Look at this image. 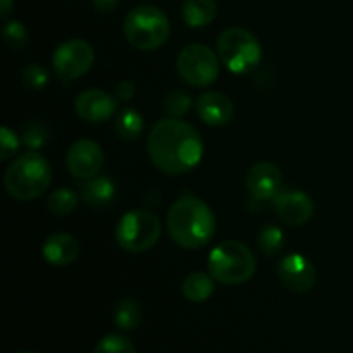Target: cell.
<instances>
[{
	"mask_svg": "<svg viewBox=\"0 0 353 353\" xmlns=\"http://www.w3.org/2000/svg\"><path fill=\"white\" fill-rule=\"evenodd\" d=\"M21 79H23V85L26 88L38 92V90H43L47 86L48 72L40 64H30L23 69Z\"/></svg>",
	"mask_w": 353,
	"mask_h": 353,
	"instance_id": "cell-28",
	"label": "cell"
},
{
	"mask_svg": "<svg viewBox=\"0 0 353 353\" xmlns=\"http://www.w3.org/2000/svg\"><path fill=\"white\" fill-rule=\"evenodd\" d=\"M92 3L99 12H112L119 6V0H92Z\"/></svg>",
	"mask_w": 353,
	"mask_h": 353,
	"instance_id": "cell-31",
	"label": "cell"
},
{
	"mask_svg": "<svg viewBox=\"0 0 353 353\" xmlns=\"http://www.w3.org/2000/svg\"><path fill=\"white\" fill-rule=\"evenodd\" d=\"M79 190H81V199L85 200L86 205L95 207V209H103L110 205L116 199V185L109 176L97 174L93 178L81 179L79 181Z\"/></svg>",
	"mask_w": 353,
	"mask_h": 353,
	"instance_id": "cell-17",
	"label": "cell"
},
{
	"mask_svg": "<svg viewBox=\"0 0 353 353\" xmlns=\"http://www.w3.org/2000/svg\"><path fill=\"white\" fill-rule=\"evenodd\" d=\"M95 62V50L85 40H68L55 48L52 65L64 83L81 78L92 69Z\"/></svg>",
	"mask_w": 353,
	"mask_h": 353,
	"instance_id": "cell-9",
	"label": "cell"
},
{
	"mask_svg": "<svg viewBox=\"0 0 353 353\" xmlns=\"http://www.w3.org/2000/svg\"><path fill=\"white\" fill-rule=\"evenodd\" d=\"M117 97L103 92V90L90 88L79 93L74 100V110L83 121L92 124H100L109 121L117 112Z\"/></svg>",
	"mask_w": 353,
	"mask_h": 353,
	"instance_id": "cell-12",
	"label": "cell"
},
{
	"mask_svg": "<svg viewBox=\"0 0 353 353\" xmlns=\"http://www.w3.org/2000/svg\"><path fill=\"white\" fill-rule=\"evenodd\" d=\"M41 255L50 265L64 268V265L72 264L78 259L79 243L69 233L50 234L41 247Z\"/></svg>",
	"mask_w": 353,
	"mask_h": 353,
	"instance_id": "cell-16",
	"label": "cell"
},
{
	"mask_svg": "<svg viewBox=\"0 0 353 353\" xmlns=\"http://www.w3.org/2000/svg\"><path fill=\"white\" fill-rule=\"evenodd\" d=\"M79 203L78 193L72 192L69 188H57L50 193V196L47 199V209L50 210L54 216L65 217L69 214L74 212V209Z\"/></svg>",
	"mask_w": 353,
	"mask_h": 353,
	"instance_id": "cell-21",
	"label": "cell"
},
{
	"mask_svg": "<svg viewBox=\"0 0 353 353\" xmlns=\"http://www.w3.org/2000/svg\"><path fill=\"white\" fill-rule=\"evenodd\" d=\"M123 31L131 47L150 52L157 50L168 41L171 26L168 16L159 7L143 3L128 12Z\"/></svg>",
	"mask_w": 353,
	"mask_h": 353,
	"instance_id": "cell-4",
	"label": "cell"
},
{
	"mask_svg": "<svg viewBox=\"0 0 353 353\" xmlns=\"http://www.w3.org/2000/svg\"><path fill=\"white\" fill-rule=\"evenodd\" d=\"M279 281L295 293H307L316 286L317 271L312 262L302 254H290L278 265Z\"/></svg>",
	"mask_w": 353,
	"mask_h": 353,
	"instance_id": "cell-10",
	"label": "cell"
},
{
	"mask_svg": "<svg viewBox=\"0 0 353 353\" xmlns=\"http://www.w3.org/2000/svg\"><path fill=\"white\" fill-rule=\"evenodd\" d=\"M14 7V0H0V16L6 19Z\"/></svg>",
	"mask_w": 353,
	"mask_h": 353,
	"instance_id": "cell-32",
	"label": "cell"
},
{
	"mask_svg": "<svg viewBox=\"0 0 353 353\" xmlns=\"http://www.w3.org/2000/svg\"><path fill=\"white\" fill-rule=\"evenodd\" d=\"M221 71V59L212 48L193 43L183 48L178 55V72L188 85L205 88L212 85Z\"/></svg>",
	"mask_w": 353,
	"mask_h": 353,
	"instance_id": "cell-8",
	"label": "cell"
},
{
	"mask_svg": "<svg viewBox=\"0 0 353 353\" xmlns=\"http://www.w3.org/2000/svg\"><path fill=\"white\" fill-rule=\"evenodd\" d=\"M93 353H137V348L124 334H107L97 343Z\"/></svg>",
	"mask_w": 353,
	"mask_h": 353,
	"instance_id": "cell-25",
	"label": "cell"
},
{
	"mask_svg": "<svg viewBox=\"0 0 353 353\" xmlns=\"http://www.w3.org/2000/svg\"><path fill=\"white\" fill-rule=\"evenodd\" d=\"M192 97L188 95L183 90H174V92L168 93V97L164 99V109L165 112L169 114L171 117H183L185 114L190 112L192 109Z\"/></svg>",
	"mask_w": 353,
	"mask_h": 353,
	"instance_id": "cell-27",
	"label": "cell"
},
{
	"mask_svg": "<svg viewBox=\"0 0 353 353\" xmlns=\"http://www.w3.org/2000/svg\"><path fill=\"white\" fill-rule=\"evenodd\" d=\"M272 207L279 219L290 226H302L314 216L312 199L299 190H281L272 199Z\"/></svg>",
	"mask_w": 353,
	"mask_h": 353,
	"instance_id": "cell-14",
	"label": "cell"
},
{
	"mask_svg": "<svg viewBox=\"0 0 353 353\" xmlns=\"http://www.w3.org/2000/svg\"><path fill=\"white\" fill-rule=\"evenodd\" d=\"M116 131L123 140H137L143 131V117L138 110L128 109L121 110L116 121Z\"/></svg>",
	"mask_w": 353,
	"mask_h": 353,
	"instance_id": "cell-22",
	"label": "cell"
},
{
	"mask_svg": "<svg viewBox=\"0 0 353 353\" xmlns=\"http://www.w3.org/2000/svg\"><path fill=\"white\" fill-rule=\"evenodd\" d=\"M114 323L123 331H134L141 324V305L133 296L119 300L114 309Z\"/></svg>",
	"mask_w": 353,
	"mask_h": 353,
	"instance_id": "cell-20",
	"label": "cell"
},
{
	"mask_svg": "<svg viewBox=\"0 0 353 353\" xmlns=\"http://www.w3.org/2000/svg\"><path fill=\"white\" fill-rule=\"evenodd\" d=\"M116 97L117 100H123V102H126V100H131L134 97V83L133 81H121L117 83L116 86Z\"/></svg>",
	"mask_w": 353,
	"mask_h": 353,
	"instance_id": "cell-30",
	"label": "cell"
},
{
	"mask_svg": "<svg viewBox=\"0 0 353 353\" xmlns=\"http://www.w3.org/2000/svg\"><path fill=\"white\" fill-rule=\"evenodd\" d=\"M209 272L221 285H243L255 274L254 254L236 240L221 241L209 254Z\"/></svg>",
	"mask_w": 353,
	"mask_h": 353,
	"instance_id": "cell-5",
	"label": "cell"
},
{
	"mask_svg": "<svg viewBox=\"0 0 353 353\" xmlns=\"http://www.w3.org/2000/svg\"><path fill=\"white\" fill-rule=\"evenodd\" d=\"M52 168L38 152H26L10 162L3 176L6 192L19 202L34 200L50 186Z\"/></svg>",
	"mask_w": 353,
	"mask_h": 353,
	"instance_id": "cell-3",
	"label": "cell"
},
{
	"mask_svg": "<svg viewBox=\"0 0 353 353\" xmlns=\"http://www.w3.org/2000/svg\"><path fill=\"white\" fill-rule=\"evenodd\" d=\"M168 231L178 247L199 250L216 234V216L203 200L193 195L179 196L168 212Z\"/></svg>",
	"mask_w": 353,
	"mask_h": 353,
	"instance_id": "cell-2",
	"label": "cell"
},
{
	"mask_svg": "<svg viewBox=\"0 0 353 353\" xmlns=\"http://www.w3.org/2000/svg\"><path fill=\"white\" fill-rule=\"evenodd\" d=\"M162 234V223L154 212L134 209L124 214L116 226V241L130 254L150 250Z\"/></svg>",
	"mask_w": 353,
	"mask_h": 353,
	"instance_id": "cell-7",
	"label": "cell"
},
{
	"mask_svg": "<svg viewBox=\"0 0 353 353\" xmlns=\"http://www.w3.org/2000/svg\"><path fill=\"white\" fill-rule=\"evenodd\" d=\"M48 137H50V133H48L47 126H45L43 123H40V121H33V123L24 126L23 140L21 141H23L24 147L30 148L31 152H37L47 145Z\"/></svg>",
	"mask_w": 353,
	"mask_h": 353,
	"instance_id": "cell-23",
	"label": "cell"
},
{
	"mask_svg": "<svg viewBox=\"0 0 353 353\" xmlns=\"http://www.w3.org/2000/svg\"><path fill=\"white\" fill-rule=\"evenodd\" d=\"M3 41L12 50H23L28 45V30L19 21H7L2 28Z\"/></svg>",
	"mask_w": 353,
	"mask_h": 353,
	"instance_id": "cell-26",
	"label": "cell"
},
{
	"mask_svg": "<svg viewBox=\"0 0 353 353\" xmlns=\"http://www.w3.org/2000/svg\"><path fill=\"white\" fill-rule=\"evenodd\" d=\"M65 164L69 172L78 181L100 174L103 165V152L100 145L93 140H78L71 145L65 155Z\"/></svg>",
	"mask_w": 353,
	"mask_h": 353,
	"instance_id": "cell-11",
	"label": "cell"
},
{
	"mask_svg": "<svg viewBox=\"0 0 353 353\" xmlns=\"http://www.w3.org/2000/svg\"><path fill=\"white\" fill-rule=\"evenodd\" d=\"M196 114L209 126H226L234 116V105L228 95L221 92H207L196 99Z\"/></svg>",
	"mask_w": 353,
	"mask_h": 353,
	"instance_id": "cell-15",
	"label": "cell"
},
{
	"mask_svg": "<svg viewBox=\"0 0 353 353\" xmlns=\"http://www.w3.org/2000/svg\"><path fill=\"white\" fill-rule=\"evenodd\" d=\"M281 186V169L272 162H257L247 172V190L255 202H272V199L283 190Z\"/></svg>",
	"mask_w": 353,
	"mask_h": 353,
	"instance_id": "cell-13",
	"label": "cell"
},
{
	"mask_svg": "<svg viewBox=\"0 0 353 353\" xmlns=\"http://www.w3.org/2000/svg\"><path fill=\"white\" fill-rule=\"evenodd\" d=\"M217 55L231 72L248 74L261 64L262 45L252 31L228 28L217 38Z\"/></svg>",
	"mask_w": 353,
	"mask_h": 353,
	"instance_id": "cell-6",
	"label": "cell"
},
{
	"mask_svg": "<svg viewBox=\"0 0 353 353\" xmlns=\"http://www.w3.org/2000/svg\"><path fill=\"white\" fill-rule=\"evenodd\" d=\"M283 245H285V234L281 228L269 224L259 233V247L265 255H276L281 250Z\"/></svg>",
	"mask_w": 353,
	"mask_h": 353,
	"instance_id": "cell-24",
	"label": "cell"
},
{
	"mask_svg": "<svg viewBox=\"0 0 353 353\" xmlns=\"http://www.w3.org/2000/svg\"><path fill=\"white\" fill-rule=\"evenodd\" d=\"M214 281H216V279L210 276V272L209 274L203 271L190 272L185 278V281H183V295H185V299L192 303L207 302V300L212 296L214 288H216V286H214Z\"/></svg>",
	"mask_w": 353,
	"mask_h": 353,
	"instance_id": "cell-19",
	"label": "cell"
},
{
	"mask_svg": "<svg viewBox=\"0 0 353 353\" xmlns=\"http://www.w3.org/2000/svg\"><path fill=\"white\" fill-rule=\"evenodd\" d=\"M147 152L155 168L165 174L178 176L200 164L203 157V141L192 124L178 117H168L152 128Z\"/></svg>",
	"mask_w": 353,
	"mask_h": 353,
	"instance_id": "cell-1",
	"label": "cell"
},
{
	"mask_svg": "<svg viewBox=\"0 0 353 353\" xmlns=\"http://www.w3.org/2000/svg\"><path fill=\"white\" fill-rule=\"evenodd\" d=\"M181 16L190 28L209 26L217 16L216 0H185Z\"/></svg>",
	"mask_w": 353,
	"mask_h": 353,
	"instance_id": "cell-18",
	"label": "cell"
},
{
	"mask_svg": "<svg viewBox=\"0 0 353 353\" xmlns=\"http://www.w3.org/2000/svg\"><path fill=\"white\" fill-rule=\"evenodd\" d=\"M19 138H17V134L10 128L3 126L0 130V159L2 161H7V159L12 157L17 152V148H19Z\"/></svg>",
	"mask_w": 353,
	"mask_h": 353,
	"instance_id": "cell-29",
	"label": "cell"
},
{
	"mask_svg": "<svg viewBox=\"0 0 353 353\" xmlns=\"http://www.w3.org/2000/svg\"><path fill=\"white\" fill-rule=\"evenodd\" d=\"M19 353H33V352H19Z\"/></svg>",
	"mask_w": 353,
	"mask_h": 353,
	"instance_id": "cell-33",
	"label": "cell"
}]
</instances>
